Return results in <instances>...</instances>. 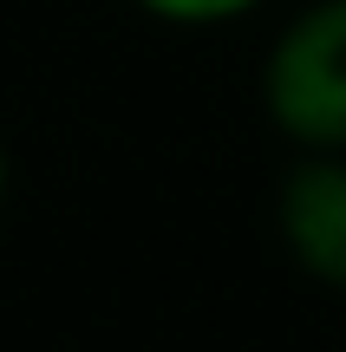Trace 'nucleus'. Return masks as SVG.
Instances as JSON below:
<instances>
[{
	"instance_id": "obj_1",
	"label": "nucleus",
	"mask_w": 346,
	"mask_h": 352,
	"mask_svg": "<svg viewBox=\"0 0 346 352\" xmlns=\"http://www.w3.org/2000/svg\"><path fill=\"white\" fill-rule=\"evenodd\" d=\"M261 111L294 151H346V0L288 13L261 59Z\"/></svg>"
},
{
	"instance_id": "obj_3",
	"label": "nucleus",
	"mask_w": 346,
	"mask_h": 352,
	"mask_svg": "<svg viewBox=\"0 0 346 352\" xmlns=\"http://www.w3.org/2000/svg\"><path fill=\"white\" fill-rule=\"evenodd\" d=\"M131 7H144L164 26H229V20H248L255 7H268V0H131Z\"/></svg>"
},
{
	"instance_id": "obj_2",
	"label": "nucleus",
	"mask_w": 346,
	"mask_h": 352,
	"mask_svg": "<svg viewBox=\"0 0 346 352\" xmlns=\"http://www.w3.org/2000/svg\"><path fill=\"white\" fill-rule=\"evenodd\" d=\"M274 235L307 280L346 294V151H301L281 170Z\"/></svg>"
},
{
	"instance_id": "obj_4",
	"label": "nucleus",
	"mask_w": 346,
	"mask_h": 352,
	"mask_svg": "<svg viewBox=\"0 0 346 352\" xmlns=\"http://www.w3.org/2000/svg\"><path fill=\"white\" fill-rule=\"evenodd\" d=\"M7 189H13V157H7V144H0V209H7Z\"/></svg>"
}]
</instances>
